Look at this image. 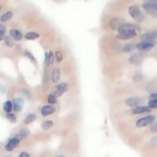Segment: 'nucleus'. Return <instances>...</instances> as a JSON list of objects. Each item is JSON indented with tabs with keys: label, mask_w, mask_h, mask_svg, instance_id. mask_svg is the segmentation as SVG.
I'll return each instance as SVG.
<instances>
[{
	"label": "nucleus",
	"mask_w": 157,
	"mask_h": 157,
	"mask_svg": "<svg viewBox=\"0 0 157 157\" xmlns=\"http://www.w3.org/2000/svg\"><path fill=\"white\" fill-rule=\"evenodd\" d=\"M139 27H136L135 25H130V23H125L118 30V39H130L134 38L138 34Z\"/></svg>",
	"instance_id": "1"
},
{
	"label": "nucleus",
	"mask_w": 157,
	"mask_h": 157,
	"mask_svg": "<svg viewBox=\"0 0 157 157\" xmlns=\"http://www.w3.org/2000/svg\"><path fill=\"white\" fill-rule=\"evenodd\" d=\"M143 8L145 10V12L150 15V16L157 17V0H151V1L144 3Z\"/></svg>",
	"instance_id": "2"
},
{
	"label": "nucleus",
	"mask_w": 157,
	"mask_h": 157,
	"mask_svg": "<svg viewBox=\"0 0 157 157\" xmlns=\"http://www.w3.org/2000/svg\"><path fill=\"white\" fill-rule=\"evenodd\" d=\"M129 14L130 16H132L136 22H143L145 20V15L143 14V11L136 6V5H132V6H129Z\"/></svg>",
	"instance_id": "3"
},
{
	"label": "nucleus",
	"mask_w": 157,
	"mask_h": 157,
	"mask_svg": "<svg viewBox=\"0 0 157 157\" xmlns=\"http://www.w3.org/2000/svg\"><path fill=\"white\" fill-rule=\"evenodd\" d=\"M155 119H156L155 116H152V114H149V116L143 117V118H140L138 120V122H136V127L138 128H143V127H147V125H152L155 123Z\"/></svg>",
	"instance_id": "4"
},
{
	"label": "nucleus",
	"mask_w": 157,
	"mask_h": 157,
	"mask_svg": "<svg viewBox=\"0 0 157 157\" xmlns=\"http://www.w3.org/2000/svg\"><path fill=\"white\" fill-rule=\"evenodd\" d=\"M21 140H22V138H21L20 135H16V136L9 139V141L6 143V145H5V150L9 151V152H11V151H14V150L19 146V144H20Z\"/></svg>",
	"instance_id": "5"
},
{
	"label": "nucleus",
	"mask_w": 157,
	"mask_h": 157,
	"mask_svg": "<svg viewBox=\"0 0 157 157\" xmlns=\"http://www.w3.org/2000/svg\"><path fill=\"white\" fill-rule=\"evenodd\" d=\"M157 39V31H151V32L144 33L141 36V42H150V43H155Z\"/></svg>",
	"instance_id": "6"
},
{
	"label": "nucleus",
	"mask_w": 157,
	"mask_h": 157,
	"mask_svg": "<svg viewBox=\"0 0 157 157\" xmlns=\"http://www.w3.org/2000/svg\"><path fill=\"white\" fill-rule=\"evenodd\" d=\"M141 102H143V98L141 97H129L125 99V104L129 107H132V108H136L139 107Z\"/></svg>",
	"instance_id": "7"
},
{
	"label": "nucleus",
	"mask_w": 157,
	"mask_h": 157,
	"mask_svg": "<svg viewBox=\"0 0 157 157\" xmlns=\"http://www.w3.org/2000/svg\"><path fill=\"white\" fill-rule=\"evenodd\" d=\"M124 25H125V22L122 17H113L111 21H109V27H111L112 30H119Z\"/></svg>",
	"instance_id": "8"
},
{
	"label": "nucleus",
	"mask_w": 157,
	"mask_h": 157,
	"mask_svg": "<svg viewBox=\"0 0 157 157\" xmlns=\"http://www.w3.org/2000/svg\"><path fill=\"white\" fill-rule=\"evenodd\" d=\"M135 47H136V49H139L140 52H150V50H152V48L155 47V43H150V42H139Z\"/></svg>",
	"instance_id": "9"
},
{
	"label": "nucleus",
	"mask_w": 157,
	"mask_h": 157,
	"mask_svg": "<svg viewBox=\"0 0 157 157\" xmlns=\"http://www.w3.org/2000/svg\"><path fill=\"white\" fill-rule=\"evenodd\" d=\"M66 91H67V83H66V82H60L59 85L55 87L53 95H54L55 97H60L63 93H65Z\"/></svg>",
	"instance_id": "10"
},
{
	"label": "nucleus",
	"mask_w": 157,
	"mask_h": 157,
	"mask_svg": "<svg viewBox=\"0 0 157 157\" xmlns=\"http://www.w3.org/2000/svg\"><path fill=\"white\" fill-rule=\"evenodd\" d=\"M54 112H55V107L52 106V104H47V106L42 107V109H41V113L43 117H48L50 114H53Z\"/></svg>",
	"instance_id": "11"
},
{
	"label": "nucleus",
	"mask_w": 157,
	"mask_h": 157,
	"mask_svg": "<svg viewBox=\"0 0 157 157\" xmlns=\"http://www.w3.org/2000/svg\"><path fill=\"white\" fill-rule=\"evenodd\" d=\"M143 60H144V55H143V54H140V53H135V54H133L132 56H130V59H129V61L132 63V64H134V65L141 64V63H143Z\"/></svg>",
	"instance_id": "12"
},
{
	"label": "nucleus",
	"mask_w": 157,
	"mask_h": 157,
	"mask_svg": "<svg viewBox=\"0 0 157 157\" xmlns=\"http://www.w3.org/2000/svg\"><path fill=\"white\" fill-rule=\"evenodd\" d=\"M12 104H14V111L15 112H21L22 111V108H23V99L20 98V97L15 98V101L12 102Z\"/></svg>",
	"instance_id": "13"
},
{
	"label": "nucleus",
	"mask_w": 157,
	"mask_h": 157,
	"mask_svg": "<svg viewBox=\"0 0 157 157\" xmlns=\"http://www.w3.org/2000/svg\"><path fill=\"white\" fill-rule=\"evenodd\" d=\"M150 111H151V109L149 108V106H139L136 108H133L132 113L133 114H143V113H147Z\"/></svg>",
	"instance_id": "14"
},
{
	"label": "nucleus",
	"mask_w": 157,
	"mask_h": 157,
	"mask_svg": "<svg viewBox=\"0 0 157 157\" xmlns=\"http://www.w3.org/2000/svg\"><path fill=\"white\" fill-rule=\"evenodd\" d=\"M10 37H11L14 41H21L23 38V34L20 32V30L14 28V30L10 31Z\"/></svg>",
	"instance_id": "15"
},
{
	"label": "nucleus",
	"mask_w": 157,
	"mask_h": 157,
	"mask_svg": "<svg viewBox=\"0 0 157 157\" xmlns=\"http://www.w3.org/2000/svg\"><path fill=\"white\" fill-rule=\"evenodd\" d=\"M54 59L55 56L52 52H45V58H44V65L48 66V65H52L54 63Z\"/></svg>",
	"instance_id": "16"
},
{
	"label": "nucleus",
	"mask_w": 157,
	"mask_h": 157,
	"mask_svg": "<svg viewBox=\"0 0 157 157\" xmlns=\"http://www.w3.org/2000/svg\"><path fill=\"white\" fill-rule=\"evenodd\" d=\"M59 80H60V69L59 67H54L52 70V81L54 83H58Z\"/></svg>",
	"instance_id": "17"
},
{
	"label": "nucleus",
	"mask_w": 157,
	"mask_h": 157,
	"mask_svg": "<svg viewBox=\"0 0 157 157\" xmlns=\"http://www.w3.org/2000/svg\"><path fill=\"white\" fill-rule=\"evenodd\" d=\"M3 111L6 113V114H10V113H12L14 111V104L11 101H6L4 104H3Z\"/></svg>",
	"instance_id": "18"
},
{
	"label": "nucleus",
	"mask_w": 157,
	"mask_h": 157,
	"mask_svg": "<svg viewBox=\"0 0 157 157\" xmlns=\"http://www.w3.org/2000/svg\"><path fill=\"white\" fill-rule=\"evenodd\" d=\"M12 16H14L12 11H6L4 15H1V17H0V23H6V22H9V21L12 19Z\"/></svg>",
	"instance_id": "19"
},
{
	"label": "nucleus",
	"mask_w": 157,
	"mask_h": 157,
	"mask_svg": "<svg viewBox=\"0 0 157 157\" xmlns=\"http://www.w3.org/2000/svg\"><path fill=\"white\" fill-rule=\"evenodd\" d=\"M34 120H36V114L31 113V114H28V116L23 119V124H25V125H28V124H31V123H33Z\"/></svg>",
	"instance_id": "20"
},
{
	"label": "nucleus",
	"mask_w": 157,
	"mask_h": 157,
	"mask_svg": "<svg viewBox=\"0 0 157 157\" xmlns=\"http://www.w3.org/2000/svg\"><path fill=\"white\" fill-rule=\"evenodd\" d=\"M38 37H39V34L36 33V32H27L25 34V39H27V41H34Z\"/></svg>",
	"instance_id": "21"
},
{
	"label": "nucleus",
	"mask_w": 157,
	"mask_h": 157,
	"mask_svg": "<svg viewBox=\"0 0 157 157\" xmlns=\"http://www.w3.org/2000/svg\"><path fill=\"white\" fill-rule=\"evenodd\" d=\"M54 123L52 122V120H44L43 123H42V129L43 130H49L50 128H53Z\"/></svg>",
	"instance_id": "22"
},
{
	"label": "nucleus",
	"mask_w": 157,
	"mask_h": 157,
	"mask_svg": "<svg viewBox=\"0 0 157 157\" xmlns=\"http://www.w3.org/2000/svg\"><path fill=\"white\" fill-rule=\"evenodd\" d=\"M134 48H136V47H135L134 44H132V43H128V44H125L123 47V52H125V53H130V52L134 50Z\"/></svg>",
	"instance_id": "23"
},
{
	"label": "nucleus",
	"mask_w": 157,
	"mask_h": 157,
	"mask_svg": "<svg viewBox=\"0 0 157 157\" xmlns=\"http://www.w3.org/2000/svg\"><path fill=\"white\" fill-rule=\"evenodd\" d=\"M4 41H5V45L9 47V48H11V47H14V44H15V41L11 37H6Z\"/></svg>",
	"instance_id": "24"
},
{
	"label": "nucleus",
	"mask_w": 157,
	"mask_h": 157,
	"mask_svg": "<svg viewBox=\"0 0 157 157\" xmlns=\"http://www.w3.org/2000/svg\"><path fill=\"white\" fill-rule=\"evenodd\" d=\"M48 102H49V104H52V106H53V104H55L56 102H58V99H56V97L53 95V93H50V95L48 96Z\"/></svg>",
	"instance_id": "25"
},
{
	"label": "nucleus",
	"mask_w": 157,
	"mask_h": 157,
	"mask_svg": "<svg viewBox=\"0 0 157 157\" xmlns=\"http://www.w3.org/2000/svg\"><path fill=\"white\" fill-rule=\"evenodd\" d=\"M6 118H8V120L10 123H16V116H15L14 113H10V114H6Z\"/></svg>",
	"instance_id": "26"
},
{
	"label": "nucleus",
	"mask_w": 157,
	"mask_h": 157,
	"mask_svg": "<svg viewBox=\"0 0 157 157\" xmlns=\"http://www.w3.org/2000/svg\"><path fill=\"white\" fill-rule=\"evenodd\" d=\"M23 54H25L26 56H27V58H28V59H30L31 61H32V63H34V64H36V59H34V56H33L32 54H31V53H30V52H27V50H25V52H23Z\"/></svg>",
	"instance_id": "27"
},
{
	"label": "nucleus",
	"mask_w": 157,
	"mask_h": 157,
	"mask_svg": "<svg viewBox=\"0 0 157 157\" xmlns=\"http://www.w3.org/2000/svg\"><path fill=\"white\" fill-rule=\"evenodd\" d=\"M54 56H55V60L60 63V61H63V56H64V55H63L61 52H59V50H58V52H56V53L54 54Z\"/></svg>",
	"instance_id": "28"
},
{
	"label": "nucleus",
	"mask_w": 157,
	"mask_h": 157,
	"mask_svg": "<svg viewBox=\"0 0 157 157\" xmlns=\"http://www.w3.org/2000/svg\"><path fill=\"white\" fill-rule=\"evenodd\" d=\"M19 135L23 139V138H26V136H28V135H30V132H28L27 129H22V130L20 132V134H19Z\"/></svg>",
	"instance_id": "29"
},
{
	"label": "nucleus",
	"mask_w": 157,
	"mask_h": 157,
	"mask_svg": "<svg viewBox=\"0 0 157 157\" xmlns=\"http://www.w3.org/2000/svg\"><path fill=\"white\" fill-rule=\"evenodd\" d=\"M149 108L150 109H155V108H157V102L156 101H149Z\"/></svg>",
	"instance_id": "30"
},
{
	"label": "nucleus",
	"mask_w": 157,
	"mask_h": 157,
	"mask_svg": "<svg viewBox=\"0 0 157 157\" xmlns=\"http://www.w3.org/2000/svg\"><path fill=\"white\" fill-rule=\"evenodd\" d=\"M143 80V75L141 74H135L134 75V81H141Z\"/></svg>",
	"instance_id": "31"
},
{
	"label": "nucleus",
	"mask_w": 157,
	"mask_h": 157,
	"mask_svg": "<svg viewBox=\"0 0 157 157\" xmlns=\"http://www.w3.org/2000/svg\"><path fill=\"white\" fill-rule=\"evenodd\" d=\"M6 38V31H1L0 32V41H4Z\"/></svg>",
	"instance_id": "32"
},
{
	"label": "nucleus",
	"mask_w": 157,
	"mask_h": 157,
	"mask_svg": "<svg viewBox=\"0 0 157 157\" xmlns=\"http://www.w3.org/2000/svg\"><path fill=\"white\" fill-rule=\"evenodd\" d=\"M149 101H156L157 102V93H151Z\"/></svg>",
	"instance_id": "33"
},
{
	"label": "nucleus",
	"mask_w": 157,
	"mask_h": 157,
	"mask_svg": "<svg viewBox=\"0 0 157 157\" xmlns=\"http://www.w3.org/2000/svg\"><path fill=\"white\" fill-rule=\"evenodd\" d=\"M151 130H152V132H157V122L151 125Z\"/></svg>",
	"instance_id": "34"
},
{
	"label": "nucleus",
	"mask_w": 157,
	"mask_h": 157,
	"mask_svg": "<svg viewBox=\"0 0 157 157\" xmlns=\"http://www.w3.org/2000/svg\"><path fill=\"white\" fill-rule=\"evenodd\" d=\"M19 157H31V156H30L28 152H21V154L19 155Z\"/></svg>",
	"instance_id": "35"
},
{
	"label": "nucleus",
	"mask_w": 157,
	"mask_h": 157,
	"mask_svg": "<svg viewBox=\"0 0 157 157\" xmlns=\"http://www.w3.org/2000/svg\"><path fill=\"white\" fill-rule=\"evenodd\" d=\"M6 28H5V26H4V23H0V32H1V31H5Z\"/></svg>",
	"instance_id": "36"
},
{
	"label": "nucleus",
	"mask_w": 157,
	"mask_h": 157,
	"mask_svg": "<svg viewBox=\"0 0 157 157\" xmlns=\"http://www.w3.org/2000/svg\"><path fill=\"white\" fill-rule=\"evenodd\" d=\"M0 10H1V5H0Z\"/></svg>",
	"instance_id": "37"
},
{
	"label": "nucleus",
	"mask_w": 157,
	"mask_h": 157,
	"mask_svg": "<svg viewBox=\"0 0 157 157\" xmlns=\"http://www.w3.org/2000/svg\"><path fill=\"white\" fill-rule=\"evenodd\" d=\"M58 157H64V156H58Z\"/></svg>",
	"instance_id": "38"
},
{
	"label": "nucleus",
	"mask_w": 157,
	"mask_h": 157,
	"mask_svg": "<svg viewBox=\"0 0 157 157\" xmlns=\"http://www.w3.org/2000/svg\"><path fill=\"white\" fill-rule=\"evenodd\" d=\"M5 157H10V156H5Z\"/></svg>",
	"instance_id": "39"
}]
</instances>
